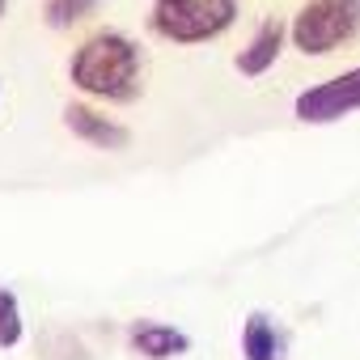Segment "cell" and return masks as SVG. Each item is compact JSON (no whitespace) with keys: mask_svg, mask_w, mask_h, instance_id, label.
Wrapping results in <instances>:
<instances>
[{"mask_svg":"<svg viewBox=\"0 0 360 360\" xmlns=\"http://www.w3.org/2000/svg\"><path fill=\"white\" fill-rule=\"evenodd\" d=\"M64 123L77 140H85L89 148H102V153H123L131 144V131L115 119H106L102 110H94L89 102H68L64 106Z\"/></svg>","mask_w":360,"mask_h":360,"instance_id":"obj_5","label":"cell"},{"mask_svg":"<svg viewBox=\"0 0 360 360\" xmlns=\"http://www.w3.org/2000/svg\"><path fill=\"white\" fill-rule=\"evenodd\" d=\"M98 5H102V0H47V5H43V22L51 30H72V26L89 22L98 13Z\"/></svg>","mask_w":360,"mask_h":360,"instance_id":"obj_9","label":"cell"},{"mask_svg":"<svg viewBox=\"0 0 360 360\" xmlns=\"http://www.w3.org/2000/svg\"><path fill=\"white\" fill-rule=\"evenodd\" d=\"M360 34V0H305L288 26V43L301 56H330Z\"/></svg>","mask_w":360,"mask_h":360,"instance_id":"obj_3","label":"cell"},{"mask_svg":"<svg viewBox=\"0 0 360 360\" xmlns=\"http://www.w3.org/2000/svg\"><path fill=\"white\" fill-rule=\"evenodd\" d=\"M22 335H26V322H22V305H18V297L9 292V288H0V347H18L22 343Z\"/></svg>","mask_w":360,"mask_h":360,"instance_id":"obj_10","label":"cell"},{"mask_svg":"<svg viewBox=\"0 0 360 360\" xmlns=\"http://www.w3.org/2000/svg\"><path fill=\"white\" fill-rule=\"evenodd\" d=\"M356 110H360V64L347 68V72H335V77H326V81H318L309 89H301L297 102H292V115L301 123H314V127L339 123V119H347Z\"/></svg>","mask_w":360,"mask_h":360,"instance_id":"obj_4","label":"cell"},{"mask_svg":"<svg viewBox=\"0 0 360 360\" xmlns=\"http://www.w3.org/2000/svg\"><path fill=\"white\" fill-rule=\"evenodd\" d=\"M140 68H144L140 47L123 30L89 34L68 60L72 85L89 98H102V102H131L140 94Z\"/></svg>","mask_w":360,"mask_h":360,"instance_id":"obj_1","label":"cell"},{"mask_svg":"<svg viewBox=\"0 0 360 360\" xmlns=\"http://www.w3.org/2000/svg\"><path fill=\"white\" fill-rule=\"evenodd\" d=\"M242 356L246 360H284V343L276 335V322L259 309L242 322Z\"/></svg>","mask_w":360,"mask_h":360,"instance_id":"obj_8","label":"cell"},{"mask_svg":"<svg viewBox=\"0 0 360 360\" xmlns=\"http://www.w3.org/2000/svg\"><path fill=\"white\" fill-rule=\"evenodd\" d=\"M284 39H288V26L280 22V18H267L255 34H250V43L238 51V60H233V68L242 72V77H263V72H271L276 68V60H280V51H284Z\"/></svg>","mask_w":360,"mask_h":360,"instance_id":"obj_6","label":"cell"},{"mask_svg":"<svg viewBox=\"0 0 360 360\" xmlns=\"http://www.w3.org/2000/svg\"><path fill=\"white\" fill-rule=\"evenodd\" d=\"M5 9H9V0H0V18H5Z\"/></svg>","mask_w":360,"mask_h":360,"instance_id":"obj_11","label":"cell"},{"mask_svg":"<svg viewBox=\"0 0 360 360\" xmlns=\"http://www.w3.org/2000/svg\"><path fill=\"white\" fill-rule=\"evenodd\" d=\"M127 343H131L144 360H174V356H187V352H191V335H183L178 326H165V322H153V318L131 322Z\"/></svg>","mask_w":360,"mask_h":360,"instance_id":"obj_7","label":"cell"},{"mask_svg":"<svg viewBox=\"0 0 360 360\" xmlns=\"http://www.w3.org/2000/svg\"><path fill=\"white\" fill-rule=\"evenodd\" d=\"M238 22V0H153L148 26L157 39L195 47L221 39Z\"/></svg>","mask_w":360,"mask_h":360,"instance_id":"obj_2","label":"cell"}]
</instances>
